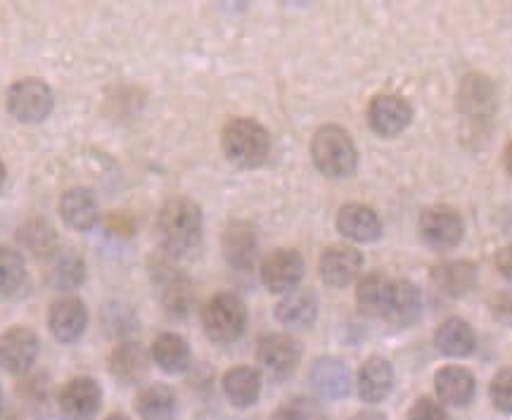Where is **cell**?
Segmentation results:
<instances>
[{
  "mask_svg": "<svg viewBox=\"0 0 512 420\" xmlns=\"http://www.w3.org/2000/svg\"><path fill=\"white\" fill-rule=\"evenodd\" d=\"M354 420H387V418L377 411H363V413H358V416H354Z\"/></svg>",
  "mask_w": 512,
  "mask_h": 420,
  "instance_id": "35",
  "label": "cell"
},
{
  "mask_svg": "<svg viewBox=\"0 0 512 420\" xmlns=\"http://www.w3.org/2000/svg\"><path fill=\"white\" fill-rule=\"evenodd\" d=\"M27 280V266L19 252L0 245V297H10L22 288Z\"/></svg>",
  "mask_w": 512,
  "mask_h": 420,
  "instance_id": "29",
  "label": "cell"
},
{
  "mask_svg": "<svg viewBox=\"0 0 512 420\" xmlns=\"http://www.w3.org/2000/svg\"><path fill=\"white\" fill-rule=\"evenodd\" d=\"M408 420H448L444 406L434 402V399H418L413 404Z\"/></svg>",
  "mask_w": 512,
  "mask_h": 420,
  "instance_id": "33",
  "label": "cell"
},
{
  "mask_svg": "<svg viewBox=\"0 0 512 420\" xmlns=\"http://www.w3.org/2000/svg\"><path fill=\"white\" fill-rule=\"evenodd\" d=\"M439 352L446 356H467L475 349V333H472L470 323L463 318H448L437 328L434 335Z\"/></svg>",
  "mask_w": 512,
  "mask_h": 420,
  "instance_id": "24",
  "label": "cell"
},
{
  "mask_svg": "<svg viewBox=\"0 0 512 420\" xmlns=\"http://www.w3.org/2000/svg\"><path fill=\"white\" fill-rule=\"evenodd\" d=\"M394 385V371L392 364L387 359H380V356H373L358 371V394H361L363 402L377 404L392 392Z\"/></svg>",
  "mask_w": 512,
  "mask_h": 420,
  "instance_id": "17",
  "label": "cell"
},
{
  "mask_svg": "<svg viewBox=\"0 0 512 420\" xmlns=\"http://www.w3.org/2000/svg\"><path fill=\"white\" fill-rule=\"evenodd\" d=\"M463 219L451 207H430L420 216V238L437 252L453 250L463 240Z\"/></svg>",
  "mask_w": 512,
  "mask_h": 420,
  "instance_id": "6",
  "label": "cell"
},
{
  "mask_svg": "<svg viewBox=\"0 0 512 420\" xmlns=\"http://www.w3.org/2000/svg\"><path fill=\"white\" fill-rule=\"evenodd\" d=\"M434 285L448 297H463L477 283V269L470 262H446L434 269Z\"/></svg>",
  "mask_w": 512,
  "mask_h": 420,
  "instance_id": "23",
  "label": "cell"
},
{
  "mask_svg": "<svg viewBox=\"0 0 512 420\" xmlns=\"http://www.w3.org/2000/svg\"><path fill=\"white\" fill-rule=\"evenodd\" d=\"M81 278H83V264L74 252L53 254V269H50V280H53V285H57V288L62 290H69L74 288V285H79Z\"/></svg>",
  "mask_w": 512,
  "mask_h": 420,
  "instance_id": "30",
  "label": "cell"
},
{
  "mask_svg": "<svg viewBox=\"0 0 512 420\" xmlns=\"http://www.w3.org/2000/svg\"><path fill=\"white\" fill-rule=\"evenodd\" d=\"M102 404L100 385L91 378H74L60 392V406L72 420H91L98 416Z\"/></svg>",
  "mask_w": 512,
  "mask_h": 420,
  "instance_id": "12",
  "label": "cell"
},
{
  "mask_svg": "<svg viewBox=\"0 0 512 420\" xmlns=\"http://www.w3.org/2000/svg\"><path fill=\"white\" fill-rule=\"evenodd\" d=\"M413 110L399 95H377L368 107V122L377 136L394 138L408 129Z\"/></svg>",
  "mask_w": 512,
  "mask_h": 420,
  "instance_id": "9",
  "label": "cell"
},
{
  "mask_svg": "<svg viewBox=\"0 0 512 420\" xmlns=\"http://www.w3.org/2000/svg\"><path fill=\"white\" fill-rule=\"evenodd\" d=\"M337 228L344 238L356 240V243H373L382 233V224L373 209L366 205H356V202L339 209Z\"/></svg>",
  "mask_w": 512,
  "mask_h": 420,
  "instance_id": "14",
  "label": "cell"
},
{
  "mask_svg": "<svg viewBox=\"0 0 512 420\" xmlns=\"http://www.w3.org/2000/svg\"><path fill=\"white\" fill-rule=\"evenodd\" d=\"M273 420H325V416L316 402L299 397L280 406Z\"/></svg>",
  "mask_w": 512,
  "mask_h": 420,
  "instance_id": "31",
  "label": "cell"
},
{
  "mask_svg": "<svg viewBox=\"0 0 512 420\" xmlns=\"http://www.w3.org/2000/svg\"><path fill=\"white\" fill-rule=\"evenodd\" d=\"M38 356V337L29 328L15 326L0 335V368L12 375L31 371Z\"/></svg>",
  "mask_w": 512,
  "mask_h": 420,
  "instance_id": "7",
  "label": "cell"
},
{
  "mask_svg": "<svg viewBox=\"0 0 512 420\" xmlns=\"http://www.w3.org/2000/svg\"><path fill=\"white\" fill-rule=\"evenodd\" d=\"M46 420H62V418H46Z\"/></svg>",
  "mask_w": 512,
  "mask_h": 420,
  "instance_id": "40",
  "label": "cell"
},
{
  "mask_svg": "<svg viewBox=\"0 0 512 420\" xmlns=\"http://www.w3.org/2000/svg\"><path fill=\"white\" fill-rule=\"evenodd\" d=\"M110 371L121 385H136L147 373V354L136 342H124L110 356Z\"/></svg>",
  "mask_w": 512,
  "mask_h": 420,
  "instance_id": "22",
  "label": "cell"
},
{
  "mask_svg": "<svg viewBox=\"0 0 512 420\" xmlns=\"http://www.w3.org/2000/svg\"><path fill=\"white\" fill-rule=\"evenodd\" d=\"M223 152L242 169L261 167L271 152V136L254 119H233L223 129Z\"/></svg>",
  "mask_w": 512,
  "mask_h": 420,
  "instance_id": "3",
  "label": "cell"
},
{
  "mask_svg": "<svg viewBox=\"0 0 512 420\" xmlns=\"http://www.w3.org/2000/svg\"><path fill=\"white\" fill-rule=\"evenodd\" d=\"M88 311L83 307L81 299L76 297H62L50 307L48 326L60 342H74L79 340L86 330Z\"/></svg>",
  "mask_w": 512,
  "mask_h": 420,
  "instance_id": "13",
  "label": "cell"
},
{
  "mask_svg": "<svg viewBox=\"0 0 512 420\" xmlns=\"http://www.w3.org/2000/svg\"><path fill=\"white\" fill-rule=\"evenodd\" d=\"M389 295H392V280L382 276V273H368V276L358 283L356 290L358 309L366 316H384L389 304Z\"/></svg>",
  "mask_w": 512,
  "mask_h": 420,
  "instance_id": "25",
  "label": "cell"
},
{
  "mask_svg": "<svg viewBox=\"0 0 512 420\" xmlns=\"http://www.w3.org/2000/svg\"><path fill=\"white\" fill-rule=\"evenodd\" d=\"M254 250H256L254 233L249 231L245 224H235V226L228 228V233H226V257H228L230 264L238 266V269H247V266H252Z\"/></svg>",
  "mask_w": 512,
  "mask_h": 420,
  "instance_id": "28",
  "label": "cell"
},
{
  "mask_svg": "<svg viewBox=\"0 0 512 420\" xmlns=\"http://www.w3.org/2000/svg\"><path fill=\"white\" fill-rule=\"evenodd\" d=\"M204 333L209 340L219 342V345H230L245 333L247 326V307L245 302L233 292H221V295L211 297L209 304L202 311Z\"/></svg>",
  "mask_w": 512,
  "mask_h": 420,
  "instance_id": "4",
  "label": "cell"
},
{
  "mask_svg": "<svg viewBox=\"0 0 512 420\" xmlns=\"http://www.w3.org/2000/svg\"><path fill=\"white\" fill-rule=\"evenodd\" d=\"M256 356H259L261 366H264L268 373L280 375V378H283V375H290L294 368L299 366L302 349H299V342L294 340V337L273 333V335L261 337Z\"/></svg>",
  "mask_w": 512,
  "mask_h": 420,
  "instance_id": "10",
  "label": "cell"
},
{
  "mask_svg": "<svg viewBox=\"0 0 512 420\" xmlns=\"http://www.w3.org/2000/svg\"><path fill=\"white\" fill-rule=\"evenodd\" d=\"M107 420H128L126 416H121V413H114V416H110Z\"/></svg>",
  "mask_w": 512,
  "mask_h": 420,
  "instance_id": "38",
  "label": "cell"
},
{
  "mask_svg": "<svg viewBox=\"0 0 512 420\" xmlns=\"http://www.w3.org/2000/svg\"><path fill=\"white\" fill-rule=\"evenodd\" d=\"M363 269L361 252L349 245H332L320 257V276L332 288H347Z\"/></svg>",
  "mask_w": 512,
  "mask_h": 420,
  "instance_id": "11",
  "label": "cell"
},
{
  "mask_svg": "<svg viewBox=\"0 0 512 420\" xmlns=\"http://www.w3.org/2000/svg\"><path fill=\"white\" fill-rule=\"evenodd\" d=\"M496 266L498 271H501V276L512 283V245L503 247V250L496 254Z\"/></svg>",
  "mask_w": 512,
  "mask_h": 420,
  "instance_id": "34",
  "label": "cell"
},
{
  "mask_svg": "<svg viewBox=\"0 0 512 420\" xmlns=\"http://www.w3.org/2000/svg\"><path fill=\"white\" fill-rule=\"evenodd\" d=\"M489 394L498 411L512 413V368H503L494 375Z\"/></svg>",
  "mask_w": 512,
  "mask_h": 420,
  "instance_id": "32",
  "label": "cell"
},
{
  "mask_svg": "<svg viewBox=\"0 0 512 420\" xmlns=\"http://www.w3.org/2000/svg\"><path fill=\"white\" fill-rule=\"evenodd\" d=\"M311 385L325 399L347 397L351 385L347 364L335 359V356H323L311 368Z\"/></svg>",
  "mask_w": 512,
  "mask_h": 420,
  "instance_id": "15",
  "label": "cell"
},
{
  "mask_svg": "<svg viewBox=\"0 0 512 420\" xmlns=\"http://www.w3.org/2000/svg\"><path fill=\"white\" fill-rule=\"evenodd\" d=\"M159 245L171 257H188L200 247L202 212L188 197H174L162 207L157 219Z\"/></svg>",
  "mask_w": 512,
  "mask_h": 420,
  "instance_id": "1",
  "label": "cell"
},
{
  "mask_svg": "<svg viewBox=\"0 0 512 420\" xmlns=\"http://www.w3.org/2000/svg\"><path fill=\"white\" fill-rule=\"evenodd\" d=\"M505 169H508V174L512 176V143L508 145V150H505Z\"/></svg>",
  "mask_w": 512,
  "mask_h": 420,
  "instance_id": "36",
  "label": "cell"
},
{
  "mask_svg": "<svg viewBox=\"0 0 512 420\" xmlns=\"http://www.w3.org/2000/svg\"><path fill=\"white\" fill-rule=\"evenodd\" d=\"M439 399L448 406H467L475 397V378L460 366H446L434 375Z\"/></svg>",
  "mask_w": 512,
  "mask_h": 420,
  "instance_id": "20",
  "label": "cell"
},
{
  "mask_svg": "<svg viewBox=\"0 0 512 420\" xmlns=\"http://www.w3.org/2000/svg\"><path fill=\"white\" fill-rule=\"evenodd\" d=\"M422 299L420 292L413 283L408 280H399V283H392V295H389L387 311H384V318L392 323L394 328H408L413 326L420 318Z\"/></svg>",
  "mask_w": 512,
  "mask_h": 420,
  "instance_id": "18",
  "label": "cell"
},
{
  "mask_svg": "<svg viewBox=\"0 0 512 420\" xmlns=\"http://www.w3.org/2000/svg\"><path fill=\"white\" fill-rule=\"evenodd\" d=\"M311 157L320 174L330 178H347L356 171L358 152L354 140L342 126H323L311 143Z\"/></svg>",
  "mask_w": 512,
  "mask_h": 420,
  "instance_id": "2",
  "label": "cell"
},
{
  "mask_svg": "<svg viewBox=\"0 0 512 420\" xmlns=\"http://www.w3.org/2000/svg\"><path fill=\"white\" fill-rule=\"evenodd\" d=\"M152 359L166 373H183L190 366V347L181 335L164 333L152 345Z\"/></svg>",
  "mask_w": 512,
  "mask_h": 420,
  "instance_id": "26",
  "label": "cell"
},
{
  "mask_svg": "<svg viewBox=\"0 0 512 420\" xmlns=\"http://www.w3.org/2000/svg\"><path fill=\"white\" fill-rule=\"evenodd\" d=\"M304 276V259L297 250H273L261 262V280L271 292H292Z\"/></svg>",
  "mask_w": 512,
  "mask_h": 420,
  "instance_id": "8",
  "label": "cell"
},
{
  "mask_svg": "<svg viewBox=\"0 0 512 420\" xmlns=\"http://www.w3.org/2000/svg\"><path fill=\"white\" fill-rule=\"evenodd\" d=\"M138 413L143 420H176V394L162 383L150 385L138 397Z\"/></svg>",
  "mask_w": 512,
  "mask_h": 420,
  "instance_id": "27",
  "label": "cell"
},
{
  "mask_svg": "<svg viewBox=\"0 0 512 420\" xmlns=\"http://www.w3.org/2000/svg\"><path fill=\"white\" fill-rule=\"evenodd\" d=\"M318 316V299L311 290H292L275 307V318L287 328H309Z\"/></svg>",
  "mask_w": 512,
  "mask_h": 420,
  "instance_id": "19",
  "label": "cell"
},
{
  "mask_svg": "<svg viewBox=\"0 0 512 420\" xmlns=\"http://www.w3.org/2000/svg\"><path fill=\"white\" fill-rule=\"evenodd\" d=\"M0 409H3V390H0Z\"/></svg>",
  "mask_w": 512,
  "mask_h": 420,
  "instance_id": "39",
  "label": "cell"
},
{
  "mask_svg": "<svg viewBox=\"0 0 512 420\" xmlns=\"http://www.w3.org/2000/svg\"><path fill=\"white\" fill-rule=\"evenodd\" d=\"M8 110L17 122L38 124L53 112V91L41 79H22L10 88Z\"/></svg>",
  "mask_w": 512,
  "mask_h": 420,
  "instance_id": "5",
  "label": "cell"
},
{
  "mask_svg": "<svg viewBox=\"0 0 512 420\" xmlns=\"http://www.w3.org/2000/svg\"><path fill=\"white\" fill-rule=\"evenodd\" d=\"M60 214L64 224L74 228V231H91L98 224L100 209L91 190L72 188L62 195Z\"/></svg>",
  "mask_w": 512,
  "mask_h": 420,
  "instance_id": "16",
  "label": "cell"
},
{
  "mask_svg": "<svg viewBox=\"0 0 512 420\" xmlns=\"http://www.w3.org/2000/svg\"><path fill=\"white\" fill-rule=\"evenodd\" d=\"M5 183V167H3V162H0V186H3Z\"/></svg>",
  "mask_w": 512,
  "mask_h": 420,
  "instance_id": "37",
  "label": "cell"
},
{
  "mask_svg": "<svg viewBox=\"0 0 512 420\" xmlns=\"http://www.w3.org/2000/svg\"><path fill=\"white\" fill-rule=\"evenodd\" d=\"M223 392H226L228 402L238 409H247V406L256 404L261 394V375L259 371L249 366H238L230 368V371L223 375Z\"/></svg>",
  "mask_w": 512,
  "mask_h": 420,
  "instance_id": "21",
  "label": "cell"
}]
</instances>
